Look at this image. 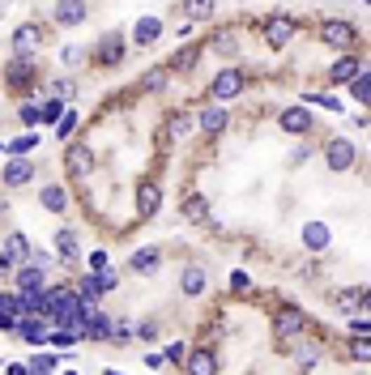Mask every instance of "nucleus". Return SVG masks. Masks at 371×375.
<instances>
[{"mask_svg":"<svg viewBox=\"0 0 371 375\" xmlns=\"http://www.w3.org/2000/svg\"><path fill=\"white\" fill-rule=\"evenodd\" d=\"M290 39H295V18H290V13H278V18H269V26H264V43H269L274 51H282Z\"/></svg>","mask_w":371,"mask_h":375,"instance_id":"obj_1","label":"nucleus"},{"mask_svg":"<svg viewBox=\"0 0 371 375\" xmlns=\"http://www.w3.org/2000/svg\"><path fill=\"white\" fill-rule=\"evenodd\" d=\"M112 286H116V273H112V269H107V273H90V278H81V286H77V299L90 307L98 294H107Z\"/></svg>","mask_w":371,"mask_h":375,"instance_id":"obj_2","label":"nucleus"},{"mask_svg":"<svg viewBox=\"0 0 371 375\" xmlns=\"http://www.w3.org/2000/svg\"><path fill=\"white\" fill-rule=\"evenodd\" d=\"M65 163H69V175H73V179H86V175L94 171V154H90V145L77 141V145L65 149Z\"/></svg>","mask_w":371,"mask_h":375,"instance_id":"obj_3","label":"nucleus"},{"mask_svg":"<svg viewBox=\"0 0 371 375\" xmlns=\"http://www.w3.org/2000/svg\"><path fill=\"white\" fill-rule=\"evenodd\" d=\"M158 205H163V188H158L154 179H141L137 184V213H141V218H154Z\"/></svg>","mask_w":371,"mask_h":375,"instance_id":"obj_4","label":"nucleus"},{"mask_svg":"<svg viewBox=\"0 0 371 375\" xmlns=\"http://www.w3.org/2000/svg\"><path fill=\"white\" fill-rule=\"evenodd\" d=\"M243 90V73H235V69H222L218 77H214V86H209V94H214L218 102H227V98H235Z\"/></svg>","mask_w":371,"mask_h":375,"instance_id":"obj_5","label":"nucleus"},{"mask_svg":"<svg viewBox=\"0 0 371 375\" xmlns=\"http://www.w3.org/2000/svg\"><path fill=\"white\" fill-rule=\"evenodd\" d=\"M18 333H22L30 346H43V341L51 337V329H47V315H22V320H18Z\"/></svg>","mask_w":371,"mask_h":375,"instance_id":"obj_6","label":"nucleus"},{"mask_svg":"<svg viewBox=\"0 0 371 375\" xmlns=\"http://www.w3.org/2000/svg\"><path fill=\"white\" fill-rule=\"evenodd\" d=\"M325 158H329V167H333V171H350V167H354V145H350V141H342V137H333V141H329V149H325Z\"/></svg>","mask_w":371,"mask_h":375,"instance_id":"obj_7","label":"nucleus"},{"mask_svg":"<svg viewBox=\"0 0 371 375\" xmlns=\"http://www.w3.org/2000/svg\"><path fill=\"white\" fill-rule=\"evenodd\" d=\"M43 43V26H18L13 30V51H18V56H34V47Z\"/></svg>","mask_w":371,"mask_h":375,"instance_id":"obj_8","label":"nucleus"},{"mask_svg":"<svg viewBox=\"0 0 371 375\" xmlns=\"http://www.w3.org/2000/svg\"><path fill=\"white\" fill-rule=\"evenodd\" d=\"M30 175H34V163H30V158H9V163H5V184L9 188H22V184H30Z\"/></svg>","mask_w":371,"mask_h":375,"instance_id":"obj_9","label":"nucleus"},{"mask_svg":"<svg viewBox=\"0 0 371 375\" xmlns=\"http://www.w3.org/2000/svg\"><path fill=\"white\" fill-rule=\"evenodd\" d=\"M22 315H26V311H22V299H13V294H0V333H13Z\"/></svg>","mask_w":371,"mask_h":375,"instance_id":"obj_10","label":"nucleus"},{"mask_svg":"<svg viewBox=\"0 0 371 375\" xmlns=\"http://www.w3.org/2000/svg\"><path fill=\"white\" fill-rule=\"evenodd\" d=\"M321 39H325L329 47H354V26H346V22H325V26H321Z\"/></svg>","mask_w":371,"mask_h":375,"instance_id":"obj_11","label":"nucleus"},{"mask_svg":"<svg viewBox=\"0 0 371 375\" xmlns=\"http://www.w3.org/2000/svg\"><path fill=\"white\" fill-rule=\"evenodd\" d=\"M86 13H90L86 0H60V5H56V22H60V26H81Z\"/></svg>","mask_w":371,"mask_h":375,"instance_id":"obj_12","label":"nucleus"},{"mask_svg":"<svg viewBox=\"0 0 371 375\" xmlns=\"http://www.w3.org/2000/svg\"><path fill=\"white\" fill-rule=\"evenodd\" d=\"M278 124H282L286 132H307V128H311V111H307V102H303V107H286V111L278 116Z\"/></svg>","mask_w":371,"mask_h":375,"instance_id":"obj_13","label":"nucleus"},{"mask_svg":"<svg viewBox=\"0 0 371 375\" xmlns=\"http://www.w3.org/2000/svg\"><path fill=\"white\" fill-rule=\"evenodd\" d=\"M5 252L13 256V264H34V256H39V252L30 247V239H26V235H18V231L5 239Z\"/></svg>","mask_w":371,"mask_h":375,"instance_id":"obj_14","label":"nucleus"},{"mask_svg":"<svg viewBox=\"0 0 371 375\" xmlns=\"http://www.w3.org/2000/svg\"><path fill=\"white\" fill-rule=\"evenodd\" d=\"M180 290H184V294H192V299H201V294L209 290V278H205V269L188 264V269H184V278H180Z\"/></svg>","mask_w":371,"mask_h":375,"instance_id":"obj_15","label":"nucleus"},{"mask_svg":"<svg viewBox=\"0 0 371 375\" xmlns=\"http://www.w3.org/2000/svg\"><path fill=\"white\" fill-rule=\"evenodd\" d=\"M98 64H120L124 60V39L120 34H107V39H102L98 43V56H94Z\"/></svg>","mask_w":371,"mask_h":375,"instance_id":"obj_16","label":"nucleus"},{"mask_svg":"<svg viewBox=\"0 0 371 375\" xmlns=\"http://www.w3.org/2000/svg\"><path fill=\"white\" fill-rule=\"evenodd\" d=\"M39 205H43L47 213H65V205H69V192H65L60 184H47V188L39 192Z\"/></svg>","mask_w":371,"mask_h":375,"instance_id":"obj_17","label":"nucleus"},{"mask_svg":"<svg viewBox=\"0 0 371 375\" xmlns=\"http://www.w3.org/2000/svg\"><path fill=\"white\" fill-rule=\"evenodd\" d=\"M303 247L325 252V247H329V226H325V222H303Z\"/></svg>","mask_w":371,"mask_h":375,"instance_id":"obj_18","label":"nucleus"},{"mask_svg":"<svg viewBox=\"0 0 371 375\" xmlns=\"http://www.w3.org/2000/svg\"><path fill=\"white\" fill-rule=\"evenodd\" d=\"M158 34H163V18H141L137 30H133V43H137V47H149Z\"/></svg>","mask_w":371,"mask_h":375,"instance_id":"obj_19","label":"nucleus"},{"mask_svg":"<svg viewBox=\"0 0 371 375\" xmlns=\"http://www.w3.org/2000/svg\"><path fill=\"white\" fill-rule=\"evenodd\" d=\"M303 325H307V320H303L299 307H282V311H278V337H290V333H299Z\"/></svg>","mask_w":371,"mask_h":375,"instance_id":"obj_20","label":"nucleus"},{"mask_svg":"<svg viewBox=\"0 0 371 375\" xmlns=\"http://www.w3.org/2000/svg\"><path fill=\"white\" fill-rule=\"evenodd\" d=\"M188 362V375H218V358L209 354V350H196L192 358H184Z\"/></svg>","mask_w":371,"mask_h":375,"instance_id":"obj_21","label":"nucleus"},{"mask_svg":"<svg viewBox=\"0 0 371 375\" xmlns=\"http://www.w3.org/2000/svg\"><path fill=\"white\" fill-rule=\"evenodd\" d=\"M86 337H94V341H102V337H116L112 320L102 315V311H90V320H86Z\"/></svg>","mask_w":371,"mask_h":375,"instance_id":"obj_22","label":"nucleus"},{"mask_svg":"<svg viewBox=\"0 0 371 375\" xmlns=\"http://www.w3.org/2000/svg\"><path fill=\"white\" fill-rule=\"evenodd\" d=\"M18 290H43V264H22L18 269Z\"/></svg>","mask_w":371,"mask_h":375,"instance_id":"obj_23","label":"nucleus"},{"mask_svg":"<svg viewBox=\"0 0 371 375\" xmlns=\"http://www.w3.org/2000/svg\"><path fill=\"white\" fill-rule=\"evenodd\" d=\"M133 273H154L158 269V247H141V252H133Z\"/></svg>","mask_w":371,"mask_h":375,"instance_id":"obj_24","label":"nucleus"},{"mask_svg":"<svg viewBox=\"0 0 371 375\" xmlns=\"http://www.w3.org/2000/svg\"><path fill=\"white\" fill-rule=\"evenodd\" d=\"M329 77H333V81H354V77H358V60H354V56H342V60H333Z\"/></svg>","mask_w":371,"mask_h":375,"instance_id":"obj_25","label":"nucleus"},{"mask_svg":"<svg viewBox=\"0 0 371 375\" xmlns=\"http://www.w3.org/2000/svg\"><path fill=\"white\" fill-rule=\"evenodd\" d=\"M26 60H30V56H18V60H13V64H9V69H5V81H9V86H13V90H18V86H22V81H26V77H30V73H34V69H30V64H26Z\"/></svg>","mask_w":371,"mask_h":375,"instance_id":"obj_26","label":"nucleus"},{"mask_svg":"<svg viewBox=\"0 0 371 375\" xmlns=\"http://www.w3.org/2000/svg\"><path fill=\"white\" fill-rule=\"evenodd\" d=\"M201 128H205V132H222V128H227V111H222V107H209V111H201Z\"/></svg>","mask_w":371,"mask_h":375,"instance_id":"obj_27","label":"nucleus"},{"mask_svg":"<svg viewBox=\"0 0 371 375\" xmlns=\"http://www.w3.org/2000/svg\"><path fill=\"white\" fill-rule=\"evenodd\" d=\"M56 252L65 260H77V235L73 231H56Z\"/></svg>","mask_w":371,"mask_h":375,"instance_id":"obj_28","label":"nucleus"},{"mask_svg":"<svg viewBox=\"0 0 371 375\" xmlns=\"http://www.w3.org/2000/svg\"><path fill=\"white\" fill-rule=\"evenodd\" d=\"M184 218H192V222L209 218V205H205V196H188V200H184Z\"/></svg>","mask_w":371,"mask_h":375,"instance_id":"obj_29","label":"nucleus"},{"mask_svg":"<svg viewBox=\"0 0 371 375\" xmlns=\"http://www.w3.org/2000/svg\"><path fill=\"white\" fill-rule=\"evenodd\" d=\"M56 362H60L56 354H39V358L26 367V375H51V371H56Z\"/></svg>","mask_w":371,"mask_h":375,"instance_id":"obj_30","label":"nucleus"},{"mask_svg":"<svg viewBox=\"0 0 371 375\" xmlns=\"http://www.w3.org/2000/svg\"><path fill=\"white\" fill-rule=\"evenodd\" d=\"M350 90H354L358 102H371V73H358V77L350 81Z\"/></svg>","mask_w":371,"mask_h":375,"instance_id":"obj_31","label":"nucleus"},{"mask_svg":"<svg viewBox=\"0 0 371 375\" xmlns=\"http://www.w3.org/2000/svg\"><path fill=\"white\" fill-rule=\"evenodd\" d=\"M350 358L354 362H371V337H354L350 341Z\"/></svg>","mask_w":371,"mask_h":375,"instance_id":"obj_32","label":"nucleus"},{"mask_svg":"<svg viewBox=\"0 0 371 375\" xmlns=\"http://www.w3.org/2000/svg\"><path fill=\"white\" fill-rule=\"evenodd\" d=\"M184 13L188 18H209L214 13V0H184Z\"/></svg>","mask_w":371,"mask_h":375,"instance_id":"obj_33","label":"nucleus"},{"mask_svg":"<svg viewBox=\"0 0 371 375\" xmlns=\"http://www.w3.org/2000/svg\"><path fill=\"white\" fill-rule=\"evenodd\" d=\"M214 51H218V56H231V51H239V39H235L231 30H222V34L214 39Z\"/></svg>","mask_w":371,"mask_h":375,"instance_id":"obj_34","label":"nucleus"},{"mask_svg":"<svg viewBox=\"0 0 371 375\" xmlns=\"http://www.w3.org/2000/svg\"><path fill=\"white\" fill-rule=\"evenodd\" d=\"M43 120H47V124H60V120H65V102H60V98L43 102Z\"/></svg>","mask_w":371,"mask_h":375,"instance_id":"obj_35","label":"nucleus"},{"mask_svg":"<svg viewBox=\"0 0 371 375\" xmlns=\"http://www.w3.org/2000/svg\"><path fill=\"white\" fill-rule=\"evenodd\" d=\"M77 337H81V333H73V329H51V337H47V341L56 346V350H65V346H73Z\"/></svg>","mask_w":371,"mask_h":375,"instance_id":"obj_36","label":"nucleus"},{"mask_svg":"<svg viewBox=\"0 0 371 375\" xmlns=\"http://www.w3.org/2000/svg\"><path fill=\"white\" fill-rule=\"evenodd\" d=\"M34 145H39V137H34V132H30V137H18V141H13V145H9V149H13V154H18V158H26V154H34Z\"/></svg>","mask_w":371,"mask_h":375,"instance_id":"obj_37","label":"nucleus"},{"mask_svg":"<svg viewBox=\"0 0 371 375\" xmlns=\"http://www.w3.org/2000/svg\"><path fill=\"white\" fill-rule=\"evenodd\" d=\"M363 294H367V290H346V294H337V307H342V311H354V307L363 303Z\"/></svg>","mask_w":371,"mask_h":375,"instance_id":"obj_38","label":"nucleus"},{"mask_svg":"<svg viewBox=\"0 0 371 375\" xmlns=\"http://www.w3.org/2000/svg\"><path fill=\"white\" fill-rule=\"evenodd\" d=\"M307 102H321L325 111H342V102H337L333 94H307Z\"/></svg>","mask_w":371,"mask_h":375,"instance_id":"obj_39","label":"nucleus"},{"mask_svg":"<svg viewBox=\"0 0 371 375\" xmlns=\"http://www.w3.org/2000/svg\"><path fill=\"white\" fill-rule=\"evenodd\" d=\"M73 128H77V111H65V120H60V124H56V137H60V141H65V137H69V132H73Z\"/></svg>","mask_w":371,"mask_h":375,"instance_id":"obj_40","label":"nucleus"},{"mask_svg":"<svg viewBox=\"0 0 371 375\" xmlns=\"http://www.w3.org/2000/svg\"><path fill=\"white\" fill-rule=\"evenodd\" d=\"M188 128H192L188 116H171V128H167V132H171V137H188Z\"/></svg>","mask_w":371,"mask_h":375,"instance_id":"obj_41","label":"nucleus"},{"mask_svg":"<svg viewBox=\"0 0 371 375\" xmlns=\"http://www.w3.org/2000/svg\"><path fill=\"white\" fill-rule=\"evenodd\" d=\"M39 120H43V107H34V102H26V107H22V124H30V128H34Z\"/></svg>","mask_w":371,"mask_h":375,"instance_id":"obj_42","label":"nucleus"},{"mask_svg":"<svg viewBox=\"0 0 371 375\" xmlns=\"http://www.w3.org/2000/svg\"><path fill=\"white\" fill-rule=\"evenodd\" d=\"M192 64H196V47H184L180 56H175V64H171V69H192Z\"/></svg>","mask_w":371,"mask_h":375,"instance_id":"obj_43","label":"nucleus"},{"mask_svg":"<svg viewBox=\"0 0 371 375\" xmlns=\"http://www.w3.org/2000/svg\"><path fill=\"white\" fill-rule=\"evenodd\" d=\"M90 273H107V252H90Z\"/></svg>","mask_w":371,"mask_h":375,"instance_id":"obj_44","label":"nucleus"},{"mask_svg":"<svg viewBox=\"0 0 371 375\" xmlns=\"http://www.w3.org/2000/svg\"><path fill=\"white\" fill-rule=\"evenodd\" d=\"M73 94H77V86H73L69 77H60V81H56V98H60V102H69Z\"/></svg>","mask_w":371,"mask_h":375,"instance_id":"obj_45","label":"nucleus"},{"mask_svg":"<svg viewBox=\"0 0 371 375\" xmlns=\"http://www.w3.org/2000/svg\"><path fill=\"white\" fill-rule=\"evenodd\" d=\"M350 329H354V337H367V333H371V315H354Z\"/></svg>","mask_w":371,"mask_h":375,"instance_id":"obj_46","label":"nucleus"},{"mask_svg":"<svg viewBox=\"0 0 371 375\" xmlns=\"http://www.w3.org/2000/svg\"><path fill=\"white\" fill-rule=\"evenodd\" d=\"M167 81V69H154V73H145V90H158Z\"/></svg>","mask_w":371,"mask_h":375,"instance_id":"obj_47","label":"nucleus"},{"mask_svg":"<svg viewBox=\"0 0 371 375\" xmlns=\"http://www.w3.org/2000/svg\"><path fill=\"white\" fill-rule=\"evenodd\" d=\"M163 358H167V362H184V341H171Z\"/></svg>","mask_w":371,"mask_h":375,"instance_id":"obj_48","label":"nucleus"},{"mask_svg":"<svg viewBox=\"0 0 371 375\" xmlns=\"http://www.w3.org/2000/svg\"><path fill=\"white\" fill-rule=\"evenodd\" d=\"M5 273H13V256L5 252V243H0V278H5Z\"/></svg>","mask_w":371,"mask_h":375,"instance_id":"obj_49","label":"nucleus"},{"mask_svg":"<svg viewBox=\"0 0 371 375\" xmlns=\"http://www.w3.org/2000/svg\"><path fill=\"white\" fill-rule=\"evenodd\" d=\"M363 307H367V315H371V290H367V294H363Z\"/></svg>","mask_w":371,"mask_h":375,"instance_id":"obj_50","label":"nucleus"},{"mask_svg":"<svg viewBox=\"0 0 371 375\" xmlns=\"http://www.w3.org/2000/svg\"><path fill=\"white\" fill-rule=\"evenodd\" d=\"M65 375H77V371H65Z\"/></svg>","mask_w":371,"mask_h":375,"instance_id":"obj_51","label":"nucleus"}]
</instances>
